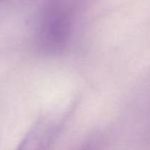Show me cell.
<instances>
[{
    "label": "cell",
    "mask_w": 150,
    "mask_h": 150,
    "mask_svg": "<svg viewBox=\"0 0 150 150\" xmlns=\"http://www.w3.org/2000/svg\"><path fill=\"white\" fill-rule=\"evenodd\" d=\"M84 150H92V149H91V147H86Z\"/></svg>",
    "instance_id": "obj_3"
},
{
    "label": "cell",
    "mask_w": 150,
    "mask_h": 150,
    "mask_svg": "<svg viewBox=\"0 0 150 150\" xmlns=\"http://www.w3.org/2000/svg\"><path fill=\"white\" fill-rule=\"evenodd\" d=\"M59 132L57 118L44 116L31 126L14 150H49Z\"/></svg>",
    "instance_id": "obj_2"
},
{
    "label": "cell",
    "mask_w": 150,
    "mask_h": 150,
    "mask_svg": "<svg viewBox=\"0 0 150 150\" xmlns=\"http://www.w3.org/2000/svg\"><path fill=\"white\" fill-rule=\"evenodd\" d=\"M80 7L74 1H49L38 9L33 28L35 48L45 56L65 52L74 41L79 23Z\"/></svg>",
    "instance_id": "obj_1"
}]
</instances>
